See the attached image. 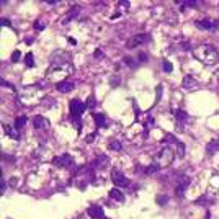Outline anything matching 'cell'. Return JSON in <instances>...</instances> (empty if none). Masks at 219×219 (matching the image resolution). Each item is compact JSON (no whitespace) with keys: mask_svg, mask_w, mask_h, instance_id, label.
<instances>
[{"mask_svg":"<svg viewBox=\"0 0 219 219\" xmlns=\"http://www.w3.org/2000/svg\"><path fill=\"white\" fill-rule=\"evenodd\" d=\"M193 56L198 59L200 62L206 64V65H213L217 62L219 56H217V51L216 48H213L211 44H200L193 49Z\"/></svg>","mask_w":219,"mask_h":219,"instance_id":"6da1fadb","label":"cell"},{"mask_svg":"<svg viewBox=\"0 0 219 219\" xmlns=\"http://www.w3.org/2000/svg\"><path fill=\"white\" fill-rule=\"evenodd\" d=\"M175 159V154L170 147H162L155 155V164L159 167H169Z\"/></svg>","mask_w":219,"mask_h":219,"instance_id":"7a4b0ae2","label":"cell"},{"mask_svg":"<svg viewBox=\"0 0 219 219\" xmlns=\"http://www.w3.org/2000/svg\"><path fill=\"white\" fill-rule=\"evenodd\" d=\"M147 41H150V34H147V33H141V34H136V36H133L129 41H128V48L129 49H134V48H137V46H141V44H145Z\"/></svg>","mask_w":219,"mask_h":219,"instance_id":"3957f363","label":"cell"},{"mask_svg":"<svg viewBox=\"0 0 219 219\" xmlns=\"http://www.w3.org/2000/svg\"><path fill=\"white\" fill-rule=\"evenodd\" d=\"M111 180L118 188H128L129 186V178H126L125 175H123L121 172H118V170L111 172Z\"/></svg>","mask_w":219,"mask_h":219,"instance_id":"277c9868","label":"cell"},{"mask_svg":"<svg viewBox=\"0 0 219 219\" xmlns=\"http://www.w3.org/2000/svg\"><path fill=\"white\" fill-rule=\"evenodd\" d=\"M87 105L82 103L80 100H72L70 101V116H75V118H80V115L85 111Z\"/></svg>","mask_w":219,"mask_h":219,"instance_id":"5b68a950","label":"cell"},{"mask_svg":"<svg viewBox=\"0 0 219 219\" xmlns=\"http://www.w3.org/2000/svg\"><path fill=\"white\" fill-rule=\"evenodd\" d=\"M53 164L57 165V167H65V169H69V167L74 165V159H72V155H69V154H64L61 157H56L53 160Z\"/></svg>","mask_w":219,"mask_h":219,"instance_id":"8992f818","label":"cell"},{"mask_svg":"<svg viewBox=\"0 0 219 219\" xmlns=\"http://www.w3.org/2000/svg\"><path fill=\"white\" fill-rule=\"evenodd\" d=\"M196 26L200 28V30H211V31H214L216 30V26H217V21H209V20H198L195 23Z\"/></svg>","mask_w":219,"mask_h":219,"instance_id":"52a82bcc","label":"cell"},{"mask_svg":"<svg viewBox=\"0 0 219 219\" xmlns=\"http://www.w3.org/2000/svg\"><path fill=\"white\" fill-rule=\"evenodd\" d=\"M74 82H70V80H64V82H57L56 84V89L59 90L61 93H69L74 90Z\"/></svg>","mask_w":219,"mask_h":219,"instance_id":"ba28073f","label":"cell"},{"mask_svg":"<svg viewBox=\"0 0 219 219\" xmlns=\"http://www.w3.org/2000/svg\"><path fill=\"white\" fill-rule=\"evenodd\" d=\"M183 87H185L186 90H196L200 87V84H198V80H195V77L185 75L183 77Z\"/></svg>","mask_w":219,"mask_h":219,"instance_id":"9c48e42d","label":"cell"},{"mask_svg":"<svg viewBox=\"0 0 219 219\" xmlns=\"http://www.w3.org/2000/svg\"><path fill=\"white\" fill-rule=\"evenodd\" d=\"M89 214H90L92 217H95V219H106L103 209H101L100 206H90V208H89Z\"/></svg>","mask_w":219,"mask_h":219,"instance_id":"30bf717a","label":"cell"},{"mask_svg":"<svg viewBox=\"0 0 219 219\" xmlns=\"http://www.w3.org/2000/svg\"><path fill=\"white\" fill-rule=\"evenodd\" d=\"M33 126H34V129H43V128H46L48 126V121L43 118V116H34L33 118Z\"/></svg>","mask_w":219,"mask_h":219,"instance_id":"8fae6325","label":"cell"},{"mask_svg":"<svg viewBox=\"0 0 219 219\" xmlns=\"http://www.w3.org/2000/svg\"><path fill=\"white\" fill-rule=\"evenodd\" d=\"M109 198H113L115 201L121 203L123 200H125V195H123V191L120 188H113V190H109Z\"/></svg>","mask_w":219,"mask_h":219,"instance_id":"7c38bea8","label":"cell"},{"mask_svg":"<svg viewBox=\"0 0 219 219\" xmlns=\"http://www.w3.org/2000/svg\"><path fill=\"white\" fill-rule=\"evenodd\" d=\"M93 120H95V125H97L98 128H106V118H105V115L93 113Z\"/></svg>","mask_w":219,"mask_h":219,"instance_id":"4fadbf2b","label":"cell"},{"mask_svg":"<svg viewBox=\"0 0 219 219\" xmlns=\"http://www.w3.org/2000/svg\"><path fill=\"white\" fill-rule=\"evenodd\" d=\"M175 116H177V120H178V123L180 125H185V123L188 121V115L183 111V109H175Z\"/></svg>","mask_w":219,"mask_h":219,"instance_id":"5bb4252c","label":"cell"},{"mask_svg":"<svg viewBox=\"0 0 219 219\" xmlns=\"http://www.w3.org/2000/svg\"><path fill=\"white\" fill-rule=\"evenodd\" d=\"M206 150H208V154L209 155H213V154H216V152L219 150V141H211L209 144H208V147H206Z\"/></svg>","mask_w":219,"mask_h":219,"instance_id":"9a60e30c","label":"cell"},{"mask_svg":"<svg viewBox=\"0 0 219 219\" xmlns=\"http://www.w3.org/2000/svg\"><path fill=\"white\" fill-rule=\"evenodd\" d=\"M26 116H23V115H21V116H17V120H15V129L17 131H20L21 128H23L25 125H26Z\"/></svg>","mask_w":219,"mask_h":219,"instance_id":"2e32d148","label":"cell"},{"mask_svg":"<svg viewBox=\"0 0 219 219\" xmlns=\"http://www.w3.org/2000/svg\"><path fill=\"white\" fill-rule=\"evenodd\" d=\"M188 185L186 183H178L177 188H175V193H177V196H180V198H183L185 196V191H186Z\"/></svg>","mask_w":219,"mask_h":219,"instance_id":"e0dca14e","label":"cell"},{"mask_svg":"<svg viewBox=\"0 0 219 219\" xmlns=\"http://www.w3.org/2000/svg\"><path fill=\"white\" fill-rule=\"evenodd\" d=\"M175 150H177V157H183L185 155V145H183V142H177V144H175Z\"/></svg>","mask_w":219,"mask_h":219,"instance_id":"ac0fdd59","label":"cell"},{"mask_svg":"<svg viewBox=\"0 0 219 219\" xmlns=\"http://www.w3.org/2000/svg\"><path fill=\"white\" fill-rule=\"evenodd\" d=\"M3 129H5V133H7V136H10L12 139H20V134H17L15 131H13L10 126H7V125H3Z\"/></svg>","mask_w":219,"mask_h":219,"instance_id":"d6986e66","label":"cell"},{"mask_svg":"<svg viewBox=\"0 0 219 219\" xmlns=\"http://www.w3.org/2000/svg\"><path fill=\"white\" fill-rule=\"evenodd\" d=\"M162 142H164V144H167V142H172V144L175 145V144H177V142H178V139H177V137H175L173 134H170V133H169V134H165V136H164V139H162Z\"/></svg>","mask_w":219,"mask_h":219,"instance_id":"ffe728a7","label":"cell"},{"mask_svg":"<svg viewBox=\"0 0 219 219\" xmlns=\"http://www.w3.org/2000/svg\"><path fill=\"white\" fill-rule=\"evenodd\" d=\"M25 64L26 67H34V57H33V53H28L25 56Z\"/></svg>","mask_w":219,"mask_h":219,"instance_id":"44dd1931","label":"cell"},{"mask_svg":"<svg viewBox=\"0 0 219 219\" xmlns=\"http://www.w3.org/2000/svg\"><path fill=\"white\" fill-rule=\"evenodd\" d=\"M108 147H109V150H116V152L123 149L120 141H111V142H109V145H108Z\"/></svg>","mask_w":219,"mask_h":219,"instance_id":"7402d4cb","label":"cell"},{"mask_svg":"<svg viewBox=\"0 0 219 219\" xmlns=\"http://www.w3.org/2000/svg\"><path fill=\"white\" fill-rule=\"evenodd\" d=\"M79 12H80V7H79V5H75L74 8H72V10L69 12V17H67V20H65V21H69V20H72V18H75Z\"/></svg>","mask_w":219,"mask_h":219,"instance_id":"603a6c76","label":"cell"},{"mask_svg":"<svg viewBox=\"0 0 219 219\" xmlns=\"http://www.w3.org/2000/svg\"><path fill=\"white\" fill-rule=\"evenodd\" d=\"M157 204L159 206H162V204H167V201H169V198H167V195H157Z\"/></svg>","mask_w":219,"mask_h":219,"instance_id":"cb8c5ba5","label":"cell"},{"mask_svg":"<svg viewBox=\"0 0 219 219\" xmlns=\"http://www.w3.org/2000/svg\"><path fill=\"white\" fill-rule=\"evenodd\" d=\"M159 169H160V167H159V165H157V164L154 162L152 165H149L147 169H145V173H155V172H157Z\"/></svg>","mask_w":219,"mask_h":219,"instance_id":"d4e9b609","label":"cell"},{"mask_svg":"<svg viewBox=\"0 0 219 219\" xmlns=\"http://www.w3.org/2000/svg\"><path fill=\"white\" fill-rule=\"evenodd\" d=\"M162 69L165 70V72H172V64L169 62V61H162Z\"/></svg>","mask_w":219,"mask_h":219,"instance_id":"484cf974","label":"cell"},{"mask_svg":"<svg viewBox=\"0 0 219 219\" xmlns=\"http://www.w3.org/2000/svg\"><path fill=\"white\" fill-rule=\"evenodd\" d=\"M20 51H13V54H12V62H18L20 61Z\"/></svg>","mask_w":219,"mask_h":219,"instance_id":"4316f807","label":"cell"},{"mask_svg":"<svg viewBox=\"0 0 219 219\" xmlns=\"http://www.w3.org/2000/svg\"><path fill=\"white\" fill-rule=\"evenodd\" d=\"M93 56H95V59H103V51H101V49H95Z\"/></svg>","mask_w":219,"mask_h":219,"instance_id":"83f0119b","label":"cell"},{"mask_svg":"<svg viewBox=\"0 0 219 219\" xmlns=\"http://www.w3.org/2000/svg\"><path fill=\"white\" fill-rule=\"evenodd\" d=\"M85 105H87V108H93V106H95V98L90 97L89 100H87V103H85Z\"/></svg>","mask_w":219,"mask_h":219,"instance_id":"f1b7e54d","label":"cell"},{"mask_svg":"<svg viewBox=\"0 0 219 219\" xmlns=\"http://www.w3.org/2000/svg\"><path fill=\"white\" fill-rule=\"evenodd\" d=\"M125 62H126V64L129 65V67H133V69L136 67V62H134L133 59H129V57H126V59H125Z\"/></svg>","mask_w":219,"mask_h":219,"instance_id":"f546056e","label":"cell"},{"mask_svg":"<svg viewBox=\"0 0 219 219\" xmlns=\"http://www.w3.org/2000/svg\"><path fill=\"white\" fill-rule=\"evenodd\" d=\"M139 61H141V62H145V61H147V54H145V53H141V54H139Z\"/></svg>","mask_w":219,"mask_h":219,"instance_id":"4dcf8cb0","label":"cell"},{"mask_svg":"<svg viewBox=\"0 0 219 219\" xmlns=\"http://www.w3.org/2000/svg\"><path fill=\"white\" fill-rule=\"evenodd\" d=\"M120 5H121V7H125V8H129V2H128V0H121Z\"/></svg>","mask_w":219,"mask_h":219,"instance_id":"1f68e13d","label":"cell"},{"mask_svg":"<svg viewBox=\"0 0 219 219\" xmlns=\"http://www.w3.org/2000/svg\"><path fill=\"white\" fill-rule=\"evenodd\" d=\"M0 23H2V26H10V25H12V23H10V20H5V18L0 21Z\"/></svg>","mask_w":219,"mask_h":219,"instance_id":"d6a6232c","label":"cell"},{"mask_svg":"<svg viewBox=\"0 0 219 219\" xmlns=\"http://www.w3.org/2000/svg\"><path fill=\"white\" fill-rule=\"evenodd\" d=\"M95 136H97V133H93V134H90L89 137H87V142H92V141L95 139Z\"/></svg>","mask_w":219,"mask_h":219,"instance_id":"836d02e7","label":"cell"},{"mask_svg":"<svg viewBox=\"0 0 219 219\" xmlns=\"http://www.w3.org/2000/svg\"><path fill=\"white\" fill-rule=\"evenodd\" d=\"M69 43H70V44H72V46H75V44H77V41H75L74 38H69Z\"/></svg>","mask_w":219,"mask_h":219,"instance_id":"e575fe53","label":"cell"},{"mask_svg":"<svg viewBox=\"0 0 219 219\" xmlns=\"http://www.w3.org/2000/svg\"><path fill=\"white\" fill-rule=\"evenodd\" d=\"M36 30H43V25L39 23V21H36Z\"/></svg>","mask_w":219,"mask_h":219,"instance_id":"d590c367","label":"cell"},{"mask_svg":"<svg viewBox=\"0 0 219 219\" xmlns=\"http://www.w3.org/2000/svg\"><path fill=\"white\" fill-rule=\"evenodd\" d=\"M5 193V180H2V195Z\"/></svg>","mask_w":219,"mask_h":219,"instance_id":"8d00e7d4","label":"cell"},{"mask_svg":"<svg viewBox=\"0 0 219 219\" xmlns=\"http://www.w3.org/2000/svg\"><path fill=\"white\" fill-rule=\"evenodd\" d=\"M10 183H12V186H15V183H17V178H12V180H10Z\"/></svg>","mask_w":219,"mask_h":219,"instance_id":"74e56055","label":"cell"}]
</instances>
